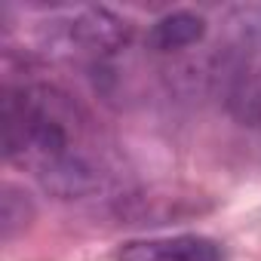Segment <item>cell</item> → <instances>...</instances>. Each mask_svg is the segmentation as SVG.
I'll use <instances>...</instances> for the list:
<instances>
[{"label": "cell", "instance_id": "1", "mask_svg": "<svg viewBox=\"0 0 261 261\" xmlns=\"http://www.w3.org/2000/svg\"><path fill=\"white\" fill-rule=\"evenodd\" d=\"M0 129L7 160L28 166L49 194L77 200L101 188L105 172L89 142V117L71 95L43 83L7 86Z\"/></svg>", "mask_w": 261, "mask_h": 261}, {"label": "cell", "instance_id": "2", "mask_svg": "<svg viewBox=\"0 0 261 261\" xmlns=\"http://www.w3.org/2000/svg\"><path fill=\"white\" fill-rule=\"evenodd\" d=\"M129 40V25L98 7L89 10H77L71 13V19L62 25V43L74 46L77 53H89V56H105L120 49Z\"/></svg>", "mask_w": 261, "mask_h": 261}, {"label": "cell", "instance_id": "3", "mask_svg": "<svg viewBox=\"0 0 261 261\" xmlns=\"http://www.w3.org/2000/svg\"><path fill=\"white\" fill-rule=\"evenodd\" d=\"M117 261H224V249L200 233L129 240L120 246Z\"/></svg>", "mask_w": 261, "mask_h": 261}, {"label": "cell", "instance_id": "4", "mask_svg": "<svg viewBox=\"0 0 261 261\" xmlns=\"http://www.w3.org/2000/svg\"><path fill=\"white\" fill-rule=\"evenodd\" d=\"M224 105L237 123H243L249 129H261V53L255 59H249L230 77Z\"/></svg>", "mask_w": 261, "mask_h": 261}, {"label": "cell", "instance_id": "5", "mask_svg": "<svg viewBox=\"0 0 261 261\" xmlns=\"http://www.w3.org/2000/svg\"><path fill=\"white\" fill-rule=\"evenodd\" d=\"M203 37H206V19L191 10L166 13L148 28V46L154 53H178V49L197 46Z\"/></svg>", "mask_w": 261, "mask_h": 261}, {"label": "cell", "instance_id": "6", "mask_svg": "<svg viewBox=\"0 0 261 261\" xmlns=\"http://www.w3.org/2000/svg\"><path fill=\"white\" fill-rule=\"evenodd\" d=\"M34 218V203L25 191H19L16 185L4 188V203H0V230L4 240H13L16 230H22L28 221Z\"/></svg>", "mask_w": 261, "mask_h": 261}]
</instances>
